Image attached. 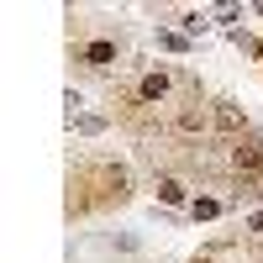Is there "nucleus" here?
Returning <instances> with one entry per match:
<instances>
[{
    "instance_id": "nucleus-1",
    "label": "nucleus",
    "mask_w": 263,
    "mask_h": 263,
    "mask_svg": "<svg viewBox=\"0 0 263 263\" xmlns=\"http://www.w3.org/2000/svg\"><path fill=\"white\" fill-rule=\"evenodd\" d=\"M132 200V179L116 158H84L69 168V216H100Z\"/></svg>"
},
{
    "instance_id": "nucleus-2",
    "label": "nucleus",
    "mask_w": 263,
    "mask_h": 263,
    "mask_svg": "<svg viewBox=\"0 0 263 263\" xmlns=\"http://www.w3.org/2000/svg\"><path fill=\"white\" fill-rule=\"evenodd\" d=\"M227 147V179H232V200H263V137L258 132H242Z\"/></svg>"
},
{
    "instance_id": "nucleus-3",
    "label": "nucleus",
    "mask_w": 263,
    "mask_h": 263,
    "mask_svg": "<svg viewBox=\"0 0 263 263\" xmlns=\"http://www.w3.org/2000/svg\"><path fill=\"white\" fill-rule=\"evenodd\" d=\"M116 58H121V37H74V63L84 74H111L116 69Z\"/></svg>"
},
{
    "instance_id": "nucleus-4",
    "label": "nucleus",
    "mask_w": 263,
    "mask_h": 263,
    "mask_svg": "<svg viewBox=\"0 0 263 263\" xmlns=\"http://www.w3.org/2000/svg\"><path fill=\"white\" fill-rule=\"evenodd\" d=\"M211 132H216L221 142H237V137H242V132H253V126H248L242 111H237V100L216 95V100H211Z\"/></svg>"
},
{
    "instance_id": "nucleus-5",
    "label": "nucleus",
    "mask_w": 263,
    "mask_h": 263,
    "mask_svg": "<svg viewBox=\"0 0 263 263\" xmlns=\"http://www.w3.org/2000/svg\"><path fill=\"white\" fill-rule=\"evenodd\" d=\"M153 195H158L163 205H174V211H179V205H190V184H184V174H168V168H158V174H153Z\"/></svg>"
},
{
    "instance_id": "nucleus-6",
    "label": "nucleus",
    "mask_w": 263,
    "mask_h": 263,
    "mask_svg": "<svg viewBox=\"0 0 263 263\" xmlns=\"http://www.w3.org/2000/svg\"><path fill=\"white\" fill-rule=\"evenodd\" d=\"M221 211H227V200H216V195H195V200H190V216H195V221H216Z\"/></svg>"
},
{
    "instance_id": "nucleus-7",
    "label": "nucleus",
    "mask_w": 263,
    "mask_h": 263,
    "mask_svg": "<svg viewBox=\"0 0 263 263\" xmlns=\"http://www.w3.org/2000/svg\"><path fill=\"white\" fill-rule=\"evenodd\" d=\"M158 48H168V53H184V48H190V37H184V32H158Z\"/></svg>"
},
{
    "instance_id": "nucleus-8",
    "label": "nucleus",
    "mask_w": 263,
    "mask_h": 263,
    "mask_svg": "<svg viewBox=\"0 0 263 263\" xmlns=\"http://www.w3.org/2000/svg\"><path fill=\"white\" fill-rule=\"evenodd\" d=\"M179 27H184V32L195 37V32H205V27H211V21H205L200 11H184V16H179Z\"/></svg>"
},
{
    "instance_id": "nucleus-9",
    "label": "nucleus",
    "mask_w": 263,
    "mask_h": 263,
    "mask_svg": "<svg viewBox=\"0 0 263 263\" xmlns=\"http://www.w3.org/2000/svg\"><path fill=\"white\" fill-rule=\"evenodd\" d=\"M69 126H79V132H105V116H69Z\"/></svg>"
},
{
    "instance_id": "nucleus-10",
    "label": "nucleus",
    "mask_w": 263,
    "mask_h": 263,
    "mask_svg": "<svg viewBox=\"0 0 263 263\" xmlns=\"http://www.w3.org/2000/svg\"><path fill=\"white\" fill-rule=\"evenodd\" d=\"M242 232H248V237H258V242H263V211H253V216H248V227H242Z\"/></svg>"
}]
</instances>
